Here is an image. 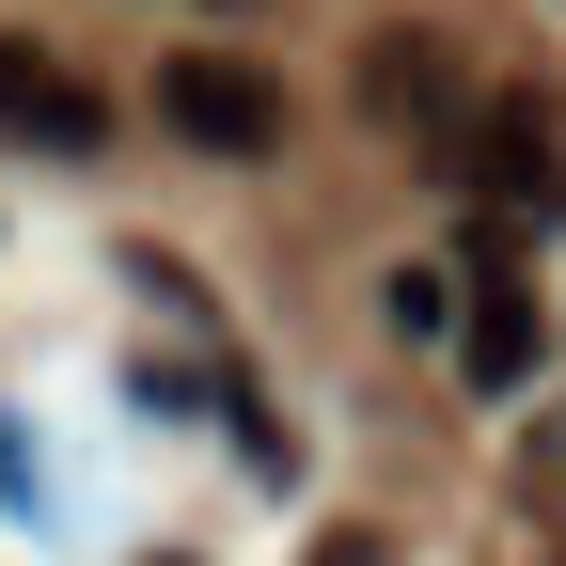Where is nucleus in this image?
<instances>
[{"label":"nucleus","mask_w":566,"mask_h":566,"mask_svg":"<svg viewBox=\"0 0 566 566\" xmlns=\"http://www.w3.org/2000/svg\"><path fill=\"white\" fill-rule=\"evenodd\" d=\"M158 126L189 142V158H268L283 142V80L237 63V48H174L158 63Z\"/></svg>","instance_id":"f257e3e1"},{"label":"nucleus","mask_w":566,"mask_h":566,"mask_svg":"<svg viewBox=\"0 0 566 566\" xmlns=\"http://www.w3.org/2000/svg\"><path fill=\"white\" fill-rule=\"evenodd\" d=\"M457 174H472L488 221H551V205H566V126H551V95H488V111L457 126Z\"/></svg>","instance_id":"f03ea898"},{"label":"nucleus","mask_w":566,"mask_h":566,"mask_svg":"<svg viewBox=\"0 0 566 566\" xmlns=\"http://www.w3.org/2000/svg\"><path fill=\"white\" fill-rule=\"evenodd\" d=\"M0 126H17V142H48V158H95V142H111L95 80H63L32 32H0Z\"/></svg>","instance_id":"7ed1b4c3"},{"label":"nucleus","mask_w":566,"mask_h":566,"mask_svg":"<svg viewBox=\"0 0 566 566\" xmlns=\"http://www.w3.org/2000/svg\"><path fill=\"white\" fill-rule=\"evenodd\" d=\"M551 363V315H535V283H472V315H457V378L472 394H520Z\"/></svg>","instance_id":"20e7f679"},{"label":"nucleus","mask_w":566,"mask_h":566,"mask_svg":"<svg viewBox=\"0 0 566 566\" xmlns=\"http://www.w3.org/2000/svg\"><path fill=\"white\" fill-rule=\"evenodd\" d=\"M300 566H378V535H315V551H300Z\"/></svg>","instance_id":"39448f33"}]
</instances>
